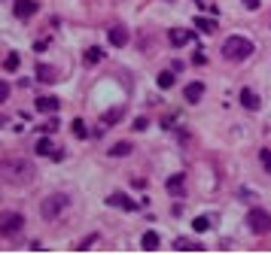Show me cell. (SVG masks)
<instances>
[{"instance_id": "cell-27", "label": "cell", "mask_w": 271, "mask_h": 255, "mask_svg": "<svg viewBox=\"0 0 271 255\" xmlns=\"http://www.w3.org/2000/svg\"><path fill=\"white\" fill-rule=\"evenodd\" d=\"M43 131H46V134H55V131H58V119H49L46 125H43Z\"/></svg>"}, {"instance_id": "cell-12", "label": "cell", "mask_w": 271, "mask_h": 255, "mask_svg": "<svg viewBox=\"0 0 271 255\" xmlns=\"http://www.w3.org/2000/svg\"><path fill=\"white\" fill-rule=\"evenodd\" d=\"M241 103H244L247 110H259V95H256L253 88H244L241 91Z\"/></svg>"}, {"instance_id": "cell-24", "label": "cell", "mask_w": 271, "mask_h": 255, "mask_svg": "<svg viewBox=\"0 0 271 255\" xmlns=\"http://www.w3.org/2000/svg\"><path fill=\"white\" fill-rule=\"evenodd\" d=\"M73 137H80V140H85V137H88V128H85L83 119H76V122H73Z\"/></svg>"}, {"instance_id": "cell-20", "label": "cell", "mask_w": 271, "mask_h": 255, "mask_svg": "<svg viewBox=\"0 0 271 255\" xmlns=\"http://www.w3.org/2000/svg\"><path fill=\"white\" fill-rule=\"evenodd\" d=\"M195 28H198V31H204V33H213V31H217V21H213V18H204V16H198V18H195Z\"/></svg>"}, {"instance_id": "cell-21", "label": "cell", "mask_w": 271, "mask_h": 255, "mask_svg": "<svg viewBox=\"0 0 271 255\" xmlns=\"http://www.w3.org/2000/svg\"><path fill=\"white\" fill-rule=\"evenodd\" d=\"M18 64H21V58H18V52H6V58H3V67L9 73L13 70H18Z\"/></svg>"}, {"instance_id": "cell-17", "label": "cell", "mask_w": 271, "mask_h": 255, "mask_svg": "<svg viewBox=\"0 0 271 255\" xmlns=\"http://www.w3.org/2000/svg\"><path fill=\"white\" fill-rule=\"evenodd\" d=\"M101 58H104V52H101L98 46H88V49L83 52V61H85V64H98Z\"/></svg>"}, {"instance_id": "cell-26", "label": "cell", "mask_w": 271, "mask_h": 255, "mask_svg": "<svg viewBox=\"0 0 271 255\" xmlns=\"http://www.w3.org/2000/svg\"><path fill=\"white\" fill-rule=\"evenodd\" d=\"M259 161H262L265 170H271V149H262V152H259Z\"/></svg>"}, {"instance_id": "cell-10", "label": "cell", "mask_w": 271, "mask_h": 255, "mask_svg": "<svg viewBox=\"0 0 271 255\" xmlns=\"http://www.w3.org/2000/svg\"><path fill=\"white\" fill-rule=\"evenodd\" d=\"M168 40H171V46H186V43H192V40H195V33H192V31H171V33H168Z\"/></svg>"}, {"instance_id": "cell-6", "label": "cell", "mask_w": 271, "mask_h": 255, "mask_svg": "<svg viewBox=\"0 0 271 255\" xmlns=\"http://www.w3.org/2000/svg\"><path fill=\"white\" fill-rule=\"evenodd\" d=\"M107 204H110V207H119V210H128V213L137 210V204H134L128 194H122V191H113L110 198H107Z\"/></svg>"}, {"instance_id": "cell-11", "label": "cell", "mask_w": 271, "mask_h": 255, "mask_svg": "<svg viewBox=\"0 0 271 255\" xmlns=\"http://www.w3.org/2000/svg\"><path fill=\"white\" fill-rule=\"evenodd\" d=\"M37 79L40 82H58V70L49 64H37Z\"/></svg>"}, {"instance_id": "cell-15", "label": "cell", "mask_w": 271, "mask_h": 255, "mask_svg": "<svg viewBox=\"0 0 271 255\" xmlns=\"http://www.w3.org/2000/svg\"><path fill=\"white\" fill-rule=\"evenodd\" d=\"M183 185H186L183 173H174V176H168V191H171V194H180V191H183Z\"/></svg>"}, {"instance_id": "cell-18", "label": "cell", "mask_w": 271, "mask_h": 255, "mask_svg": "<svg viewBox=\"0 0 271 255\" xmlns=\"http://www.w3.org/2000/svg\"><path fill=\"white\" fill-rule=\"evenodd\" d=\"M34 152H37V155H52V152H55V149H52V140H49V137H40L37 146H34Z\"/></svg>"}, {"instance_id": "cell-29", "label": "cell", "mask_w": 271, "mask_h": 255, "mask_svg": "<svg viewBox=\"0 0 271 255\" xmlns=\"http://www.w3.org/2000/svg\"><path fill=\"white\" fill-rule=\"evenodd\" d=\"M95 240H98L95 234H92V237H85V240H83V243H80V246H76V249H80V252H85V249H88V246H92V243H95Z\"/></svg>"}, {"instance_id": "cell-16", "label": "cell", "mask_w": 271, "mask_h": 255, "mask_svg": "<svg viewBox=\"0 0 271 255\" xmlns=\"http://www.w3.org/2000/svg\"><path fill=\"white\" fill-rule=\"evenodd\" d=\"M174 249H177V252H201L204 246H201V243H192V240H183V237H180V240L174 243Z\"/></svg>"}, {"instance_id": "cell-14", "label": "cell", "mask_w": 271, "mask_h": 255, "mask_svg": "<svg viewBox=\"0 0 271 255\" xmlns=\"http://www.w3.org/2000/svg\"><path fill=\"white\" fill-rule=\"evenodd\" d=\"M58 97H37V110L40 112H55V110H58Z\"/></svg>"}, {"instance_id": "cell-1", "label": "cell", "mask_w": 271, "mask_h": 255, "mask_svg": "<svg viewBox=\"0 0 271 255\" xmlns=\"http://www.w3.org/2000/svg\"><path fill=\"white\" fill-rule=\"evenodd\" d=\"M253 55V43L244 37H229L222 43V58L225 61H247Z\"/></svg>"}, {"instance_id": "cell-23", "label": "cell", "mask_w": 271, "mask_h": 255, "mask_svg": "<svg viewBox=\"0 0 271 255\" xmlns=\"http://www.w3.org/2000/svg\"><path fill=\"white\" fill-rule=\"evenodd\" d=\"M119 119H122V110H119V107H116V110H107L104 115H101V122H104V125H116Z\"/></svg>"}, {"instance_id": "cell-9", "label": "cell", "mask_w": 271, "mask_h": 255, "mask_svg": "<svg viewBox=\"0 0 271 255\" xmlns=\"http://www.w3.org/2000/svg\"><path fill=\"white\" fill-rule=\"evenodd\" d=\"M201 95H204V82H189V85L183 88L186 103H198V100H201Z\"/></svg>"}, {"instance_id": "cell-31", "label": "cell", "mask_w": 271, "mask_h": 255, "mask_svg": "<svg viewBox=\"0 0 271 255\" xmlns=\"http://www.w3.org/2000/svg\"><path fill=\"white\" fill-rule=\"evenodd\" d=\"M244 6H247V9H259L262 3H259V0H244Z\"/></svg>"}, {"instance_id": "cell-22", "label": "cell", "mask_w": 271, "mask_h": 255, "mask_svg": "<svg viewBox=\"0 0 271 255\" xmlns=\"http://www.w3.org/2000/svg\"><path fill=\"white\" fill-rule=\"evenodd\" d=\"M128 152H134L131 143H116V146H110V155H113V158H125Z\"/></svg>"}, {"instance_id": "cell-28", "label": "cell", "mask_w": 271, "mask_h": 255, "mask_svg": "<svg viewBox=\"0 0 271 255\" xmlns=\"http://www.w3.org/2000/svg\"><path fill=\"white\" fill-rule=\"evenodd\" d=\"M146 128H150V122H146L143 115H140V119H134V131H146Z\"/></svg>"}, {"instance_id": "cell-2", "label": "cell", "mask_w": 271, "mask_h": 255, "mask_svg": "<svg viewBox=\"0 0 271 255\" xmlns=\"http://www.w3.org/2000/svg\"><path fill=\"white\" fill-rule=\"evenodd\" d=\"M64 210H67V198H64V194H49V198L40 204L43 219H58Z\"/></svg>"}, {"instance_id": "cell-19", "label": "cell", "mask_w": 271, "mask_h": 255, "mask_svg": "<svg viewBox=\"0 0 271 255\" xmlns=\"http://www.w3.org/2000/svg\"><path fill=\"white\" fill-rule=\"evenodd\" d=\"M210 225H213V219H210V216H198L195 222H192V228H195V234H204V231H210Z\"/></svg>"}, {"instance_id": "cell-7", "label": "cell", "mask_w": 271, "mask_h": 255, "mask_svg": "<svg viewBox=\"0 0 271 255\" xmlns=\"http://www.w3.org/2000/svg\"><path fill=\"white\" fill-rule=\"evenodd\" d=\"M13 13H16L18 18H31L34 13H37V3H34V0H16V3H13Z\"/></svg>"}, {"instance_id": "cell-5", "label": "cell", "mask_w": 271, "mask_h": 255, "mask_svg": "<svg viewBox=\"0 0 271 255\" xmlns=\"http://www.w3.org/2000/svg\"><path fill=\"white\" fill-rule=\"evenodd\" d=\"M21 228H25V216L21 213H3V228H0L3 237H16Z\"/></svg>"}, {"instance_id": "cell-8", "label": "cell", "mask_w": 271, "mask_h": 255, "mask_svg": "<svg viewBox=\"0 0 271 255\" xmlns=\"http://www.w3.org/2000/svg\"><path fill=\"white\" fill-rule=\"evenodd\" d=\"M107 37H110L113 46H119V49H122V46H128V31L122 28V25H113V28L107 31Z\"/></svg>"}, {"instance_id": "cell-25", "label": "cell", "mask_w": 271, "mask_h": 255, "mask_svg": "<svg viewBox=\"0 0 271 255\" xmlns=\"http://www.w3.org/2000/svg\"><path fill=\"white\" fill-rule=\"evenodd\" d=\"M171 85H174V73H171V70L159 73V88H171Z\"/></svg>"}, {"instance_id": "cell-30", "label": "cell", "mask_w": 271, "mask_h": 255, "mask_svg": "<svg viewBox=\"0 0 271 255\" xmlns=\"http://www.w3.org/2000/svg\"><path fill=\"white\" fill-rule=\"evenodd\" d=\"M204 61H207L204 52H195V58H192V64H195V67H204Z\"/></svg>"}, {"instance_id": "cell-4", "label": "cell", "mask_w": 271, "mask_h": 255, "mask_svg": "<svg viewBox=\"0 0 271 255\" xmlns=\"http://www.w3.org/2000/svg\"><path fill=\"white\" fill-rule=\"evenodd\" d=\"M247 225H250L253 234L262 237V234H268V231H271V216H268L265 210H250V213H247Z\"/></svg>"}, {"instance_id": "cell-3", "label": "cell", "mask_w": 271, "mask_h": 255, "mask_svg": "<svg viewBox=\"0 0 271 255\" xmlns=\"http://www.w3.org/2000/svg\"><path fill=\"white\" fill-rule=\"evenodd\" d=\"M3 179L6 182H28L31 179V164H25V161H16V164L3 161Z\"/></svg>"}, {"instance_id": "cell-13", "label": "cell", "mask_w": 271, "mask_h": 255, "mask_svg": "<svg viewBox=\"0 0 271 255\" xmlns=\"http://www.w3.org/2000/svg\"><path fill=\"white\" fill-rule=\"evenodd\" d=\"M140 246L146 252H155V249H159V234H155V231H146V234L140 237Z\"/></svg>"}]
</instances>
